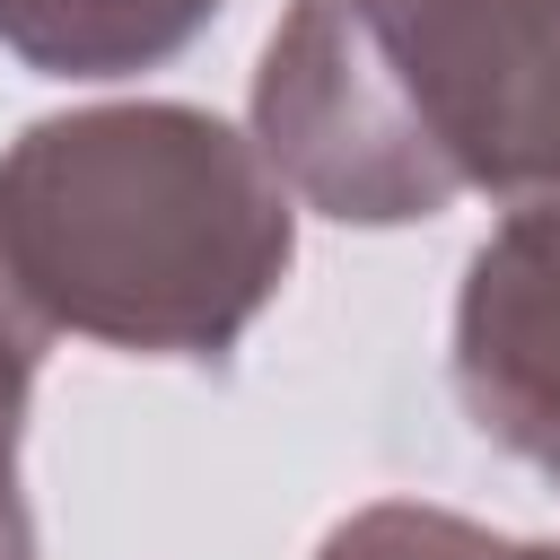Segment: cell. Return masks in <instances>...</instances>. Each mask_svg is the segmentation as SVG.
<instances>
[{
	"instance_id": "8992f818",
	"label": "cell",
	"mask_w": 560,
	"mask_h": 560,
	"mask_svg": "<svg viewBox=\"0 0 560 560\" xmlns=\"http://www.w3.org/2000/svg\"><path fill=\"white\" fill-rule=\"evenodd\" d=\"M9 438H18V429H0V560H35V542H26V508H18V464H9Z\"/></svg>"
},
{
	"instance_id": "5b68a950",
	"label": "cell",
	"mask_w": 560,
	"mask_h": 560,
	"mask_svg": "<svg viewBox=\"0 0 560 560\" xmlns=\"http://www.w3.org/2000/svg\"><path fill=\"white\" fill-rule=\"evenodd\" d=\"M44 315L26 306V289L9 280V262H0V429H18V411H26V385H35V359H44Z\"/></svg>"
},
{
	"instance_id": "6da1fadb",
	"label": "cell",
	"mask_w": 560,
	"mask_h": 560,
	"mask_svg": "<svg viewBox=\"0 0 560 560\" xmlns=\"http://www.w3.org/2000/svg\"><path fill=\"white\" fill-rule=\"evenodd\" d=\"M0 262L44 324L219 359L289 271V184L192 105L61 114L0 158Z\"/></svg>"
},
{
	"instance_id": "277c9868",
	"label": "cell",
	"mask_w": 560,
	"mask_h": 560,
	"mask_svg": "<svg viewBox=\"0 0 560 560\" xmlns=\"http://www.w3.org/2000/svg\"><path fill=\"white\" fill-rule=\"evenodd\" d=\"M324 560H560V551H534V542H499L446 508H368L350 516Z\"/></svg>"
},
{
	"instance_id": "3957f363",
	"label": "cell",
	"mask_w": 560,
	"mask_h": 560,
	"mask_svg": "<svg viewBox=\"0 0 560 560\" xmlns=\"http://www.w3.org/2000/svg\"><path fill=\"white\" fill-rule=\"evenodd\" d=\"M219 0H0V44L52 79H122L184 52Z\"/></svg>"
},
{
	"instance_id": "7a4b0ae2",
	"label": "cell",
	"mask_w": 560,
	"mask_h": 560,
	"mask_svg": "<svg viewBox=\"0 0 560 560\" xmlns=\"http://www.w3.org/2000/svg\"><path fill=\"white\" fill-rule=\"evenodd\" d=\"M455 394L481 438L560 481V201H516L455 306Z\"/></svg>"
}]
</instances>
